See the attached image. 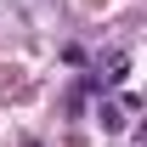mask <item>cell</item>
Listing matches in <instances>:
<instances>
[{
    "mask_svg": "<svg viewBox=\"0 0 147 147\" xmlns=\"http://www.w3.org/2000/svg\"><path fill=\"white\" fill-rule=\"evenodd\" d=\"M23 147H40V142H23Z\"/></svg>",
    "mask_w": 147,
    "mask_h": 147,
    "instance_id": "cell-1",
    "label": "cell"
}]
</instances>
